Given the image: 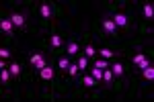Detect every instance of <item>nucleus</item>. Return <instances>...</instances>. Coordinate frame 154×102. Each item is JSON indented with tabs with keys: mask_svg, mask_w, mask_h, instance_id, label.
Here are the masks:
<instances>
[{
	"mask_svg": "<svg viewBox=\"0 0 154 102\" xmlns=\"http://www.w3.org/2000/svg\"><path fill=\"white\" fill-rule=\"evenodd\" d=\"M29 61H31V66L35 69H41L48 66V61H45V57H43V53H33V55L29 57Z\"/></svg>",
	"mask_w": 154,
	"mask_h": 102,
	"instance_id": "f257e3e1",
	"label": "nucleus"
},
{
	"mask_svg": "<svg viewBox=\"0 0 154 102\" xmlns=\"http://www.w3.org/2000/svg\"><path fill=\"white\" fill-rule=\"evenodd\" d=\"M111 21L115 23V27H128V25H130V19H128L123 12H117V14H115Z\"/></svg>",
	"mask_w": 154,
	"mask_h": 102,
	"instance_id": "f03ea898",
	"label": "nucleus"
},
{
	"mask_svg": "<svg viewBox=\"0 0 154 102\" xmlns=\"http://www.w3.org/2000/svg\"><path fill=\"white\" fill-rule=\"evenodd\" d=\"M8 19H11L12 27H25V14H21V12H12Z\"/></svg>",
	"mask_w": 154,
	"mask_h": 102,
	"instance_id": "7ed1b4c3",
	"label": "nucleus"
},
{
	"mask_svg": "<svg viewBox=\"0 0 154 102\" xmlns=\"http://www.w3.org/2000/svg\"><path fill=\"white\" fill-rule=\"evenodd\" d=\"M0 29H2L6 35H11L12 29H14V27H12V23H11V19H0Z\"/></svg>",
	"mask_w": 154,
	"mask_h": 102,
	"instance_id": "20e7f679",
	"label": "nucleus"
},
{
	"mask_svg": "<svg viewBox=\"0 0 154 102\" xmlns=\"http://www.w3.org/2000/svg\"><path fill=\"white\" fill-rule=\"evenodd\" d=\"M39 74H41V78H43V80H51L56 71H54V68H49V66H45V68H41V69H39Z\"/></svg>",
	"mask_w": 154,
	"mask_h": 102,
	"instance_id": "39448f33",
	"label": "nucleus"
},
{
	"mask_svg": "<svg viewBox=\"0 0 154 102\" xmlns=\"http://www.w3.org/2000/svg\"><path fill=\"white\" fill-rule=\"evenodd\" d=\"M66 51H68V53H70V55H76V53H78V51H80V45H78V43H76V41H70V43H68V45H66Z\"/></svg>",
	"mask_w": 154,
	"mask_h": 102,
	"instance_id": "423d86ee",
	"label": "nucleus"
},
{
	"mask_svg": "<svg viewBox=\"0 0 154 102\" xmlns=\"http://www.w3.org/2000/svg\"><path fill=\"white\" fill-rule=\"evenodd\" d=\"M103 29H105L107 33H115L117 27H115V23H113L111 19H105V21H103Z\"/></svg>",
	"mask_w": 154,
	"mask_h": 102,
	"instance_id": "0eeeda50",
	"label": "nucleus"
},
{
	"mask_svg": "<svg viewBox=\"0 0 154 102\" xmlns=\"http://www.w3.org/2000/svg\"><path fill=\"white\" fill-rule=\"evenodd\" d=\"M39 12H41V16H43V19H49V16H51V6H49L48 2H43V4H41V8H39Z\"/></svg>",
	"mask_w": 154,
	"mask_h": 102,
	"instance_id": "6e6552de",
	"label": "nucleus"
},
{
	"mask_svg": "<svg viewBox=\"0 0 154 102\" xmlns=\"http://www.w3.org/2000/svg\"><path fill=\"white\" fill-rule=\"evenodd\" d=\"M144 16H146V19H152V16H154V6L150 4V2L144 4Z\"/></svg>",
	"mask_w": 154,
	"mask_h": 102,
	"instance_id": "1a4fd4ad",
	"label": "nucleus"
},
{
	"mask_svg": "<svg viewBox=\"0 0 154 102\" xmlns=\"http://www.w3.org/2000/svg\"><path fill=\"white\" fill-rule=\"evenodd\" d=\"M142 76H144L146 80H154V68H152V66L144 68V69H142Z\"/></svg>",
	"mask_w": 154,
	"mask_h": 102,
	"instance_id": "9d476101",
	"label": "nucleus"
},
{
	"mask_svg": "<svg viewBox=\"0 0 154 102\" xmlns=\"http://www.w3.org/2000/svg\"><path fill=\"white\" fill-rule=\"evenodd\" d=\"M91 76L95 78V82L99 84L101 80H103V69H99V68H93V71H91Z\"/></svg>",
	"mask_w": 154,
	"mask_h": 102,
	"instance_id": "9b49d317",
	"label": "nucleus"
},
{
	"mask_svg": "<svg viewBox=\"0 0 154 102\" xmlns=\"http://www.w3.org/2000/svg\"><path fill=\"white\" fill-rule=\"evenodd\" d=\"M82 84L86 86V88H93L97 82H95V78H93V76H84V78H82Z\"/></svg>",
	"mask_w": 154,
	"mask_h": 102,
	"instance_id": "f8f14e48",
	"label": "nucleus"
},
{
	"mask_svg": "<svg viewBox=\"0 0 154 102\" xmlns=\"http://www.w3.org/2000/svg\"><path fill=\"white\" fill-rule=\"evenodd\" d=\"M6 68H8V71H11L12 76H19V74H21V66H19V63H11V66H6Z\"/></svg>",
	"mask_w": 154,
	"mask_h": 102,
	"instance_id": "ddd939ff",
	"label": "nucleus"
},
{
	"mask_svg": "<svg viewBox=\"0 0 154 102\" xmlns=\"http://www.w3.org/2000/svg\"><path fill=\"white\" fill-rule=\"evenodd\" d=\"M84 55H86V57H95L97 55V49L93 45H86V47H84Z\"/></svg>",
	"mask_w": 154,
	"mask_h": 102,
	"instance_id": "4468645a",
	"label": "nucleus"
},
{
	"mask_svg": "<svg viewBox=\"0 0 154 102\" xmlns=\"http://www.w3.org/2000/svg\"><path fill=\"white\" fill-rule=\"evenodd\" d=\"M99 53H101V57H103V59H111V57L115 55V51H111V49H101Z\"/></svg>",
	"mask_w": 154,
	"mask_h": 102,
	"instance_id": "2eb2a0df",
	"label": "nucleus"
},
{
	"mask_svg": "<svg viewBox=\"0 0 154 102\" xmlns=\"http://www.w3.org/2000/svg\"><path fill=\"white\" fill-rule=\"evenodd\" d=\"M76 66H78V69H84V68H86V66H88L86 55H80V57H78V63H76Z\"/></svg>",
	"mask_w": 154,
	"mask_h": 102,
	"instance_id": "dca6fc26",
	"label": "nucleus"
},
{
	"mask_svg": "<svg viewBox=\"0 0 154 102\" xmlns=\"http://www.w3.org/2000/svg\"><path fill=\"white\" fill-rule=\"evenodd\" d=\"M111 71H113V74H115V76H121V74H123V71H125V68H123V66H121V63H115V66H113V68H111Z\"/></svg>",
	"mask_w": 154,
	"mask_h": 102,
	"instance_id": "f3484780",
	"label": "nucleus"
},
{
	"mask_svg": "<svg viewBox=\"0 0 154 102\" xmlns=\"http://www.w3.org/2000/svg\"><path fill=\"white\" fill-rule=\"evenodd\" d=\"M62 45V37L60 35H51V47H60Z\"/></svg>",
	"mask_w": 154,
	"mask_h": 102,
	"instance_id": "a211bd4d",
	"label": "nucleus"
},
{
	"mask_svg": "<svg viewBox=\"0 0 154 102\" xmlns=\"http://www.w3.org/2000/svg\"><path fill=\"white\" fill-rule=\"evenodd\" d=\"M66 69H68V74H70V76H76V74H78V66H76V63H70Z\"/></svg>",
	"mask_w": 154,
	"mask_h": 102,
	"instance_id": "6ab92c4d",
	"label": "nucleus"
},
{
	"mask_svg": "<svg viewBox=\"0 0 154 102\" xmlns=\"http://www.w3.org/2000/svg\"><path fill=\"white\" fill-rule=\"evenodd\" d=\"M11 57V51L6 47H0V59H8Z\"/></svg>",
	"mask_w": 154,
	"mask_h": 102,
	"instance_id": "aec40b11",
	"label": "nucleus"
},
{
	"mask_svg": "<svg viewBox=\"0 0 154 102\" xmlns=\"http://www.w3.org/2000/svg\"><path fill=\"white\" fill-rule=\"evenodd\" d=\"M95 68L105 69V68H107V59H97V61H95Z\"/></svg>",
	"mask_w": 154,
	"mask_h": 102,
	"instance_id": "412c9836",
	"label": "nucleus"
},
{
	"mask_svg": "<svg viewBox=\"0 0 154 102\" xmlns=\"http://www.w3.org/2000/svg\"><path fill=\"white\" fill-rule=\"evenodd\" d=\"M144 59H146V55H144V53H138V55L134 57V63H136V66H140Z\"/></svg>",
	"mask_w": 154,
	"mask_h": 102,
	"instance_id": "4be33fe9",
	"label": "nucleus"
},
{
	"mask_svg": "<svg viewBox=\"0 0 154 102\" xmlns=\"http://www.w3.org/2000/svg\"><path fill=\"white\" fill-rule=\"evenodd\" d=\"M111 78H113V71H111V69H105V71H103V80H105V82H111Z\"/></svg>",
	"mask_w": 154,
	"mask_h": 102,
	"instance_id": "5701e85b",
	"label": "nucleus"
},
{
	"mask_svg": "<svg viewBox=\"0 0 154 102\" xmlns=\"http://www.w3.org/2000/svg\"><path fill=\"white\" fill-rule=\"evenodd\" d=\"M58 66H60V68H62V69H66V68H68V66H70V61H68L66 57H62V59H60V61H58Z\"/></svg>",
	"mask_w": 154,
	"mask_h": 102,
	"instance_id": "b1692460",
	"label": "nucleus"
},
{
	"mask_svg": "<svg viewBox=\"0 0 154 102\" xmlns=\"http://www.w3.org/2000/svg\"><path fill=\"white\" fill-rule=\"evenodd\" d=\"M8 76H11V71H6V69H0V78L4 80V82L8 80Z\"/></svg>",
	"mask_w": 154,
	"mask_h": 102,
	"instance_id": "393cba45",
	"label": "nucleus"
},
{
	"mask_svg": "<svg viewBox=\"0 0 154 102\" xmlns=\"http://www.w3.org/2000/svg\"><path fill=\"white\" fill-rule=\"evenodd\" d=\"M6 68V63H4V59H0V69H4Z\"/></svg>",
	"mask_w": 154,
	"mask_h": 102,
	"instance_id": "a878e982",
	"label": "nucleus"
}]
</instances>
